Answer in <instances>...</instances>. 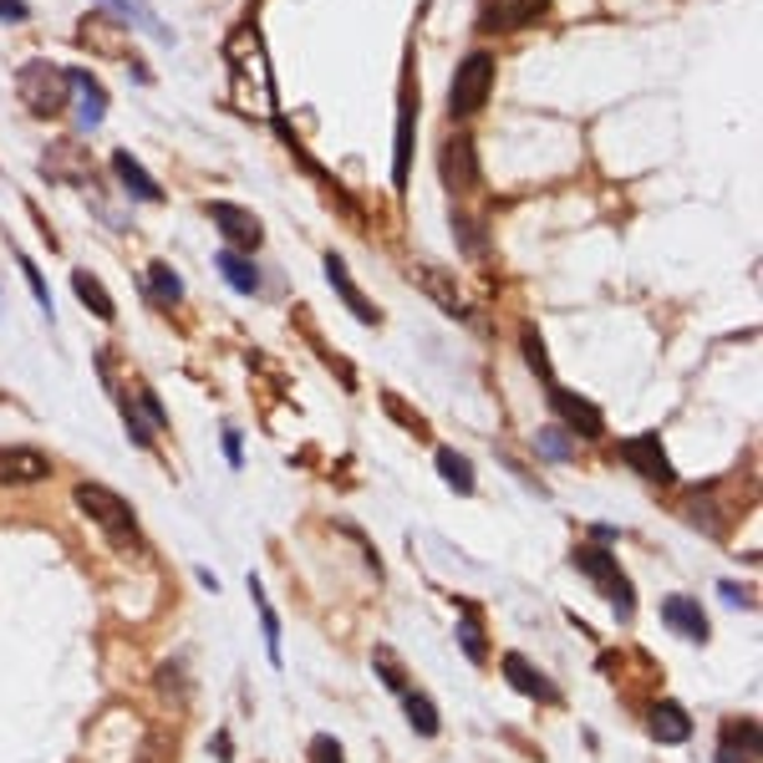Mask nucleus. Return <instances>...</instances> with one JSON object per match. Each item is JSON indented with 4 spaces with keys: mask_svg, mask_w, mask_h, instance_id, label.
I'll use <instances>...</instances> for the list:
<instances>
[{
    "mask_svg": "<svg viewBox=\"0 0 763 763\" xmlns=\"http://www.w3.org/2000/svg\"><path fill=\"white\" fill-rule=\"evenodd\" d=\"M16 92H21L31 118H61L72 108V77H67V67H51V61H26L16 72Z\"/></svg>",
    "mask_w": 763,
    "mask_h": 763,
    "instance_id": "f257e3e1",
    "label": "nucleus"
},
{
    "mask_svg": "<svg viewBox=\"0 0 763 763\" xmlns=\"http://www.w3.org/2000/svg\"><path fill=\"white\" fill-rule=\"evenodd\" d=\"M77 504H82L87 519L108 529L112 545H138V519H132V504L122 494H112L108 484H77Z\"/></svg>",
    "mask_w": 763,
    "mask_h": 763,
    "instance_id": "f03ea898",
    "label": "nucleus"
},
{
    "mask_svg": "<svg viewBox=\"0 0 763 763\" xmlns=\"http://www.w3.org/2000/svg\"><path fill=\"white\" fill-rule=\"evenodd\" d=\"M575 571H585L591 581H596V591L616 606V616H632L636 611V591L632 581H626V571H621L616 561H611V549L606 545H575Z\"/></svg>",
    "mask_w": 763,
    "mask_h": 763,
    "instance_id": "7ed1b4c3",
    "label": "nucleus"
},
{
    "mask_svg": "<svg viewBox=\"0 0 763 763\" xmlns=\"http://www.w3.org/2000/svg\"><path fill=\"white\" fill-rule=\"evenodd\" d=\"M489 87H494V57L489 51H468V57L458 61V72H454V92H448L454 118H468V112L484 108Z\"/></svg>",
    "mask_w": 763,
    "mask_h": 763,
    "instance_id": "20e7f679",
    "label": "nucleus"
},
{
    "mask_svg": "<svg viewBox=\"0 0 763 763\" xmlns=\"http://www.w3.org/2000/svg\"><path fill=\"white\" fill-rule=\"evenodd\" d=\"M549 11V0H484L478 6V31H525Z\"/></svg>",
    "mask_w": 763,
    "mask_h": 763,
    "instance_id": "39448f33",
    "label": "nucleus"
},
{
    "mask_svg": "<svg viewBox=\"0 0 763 763\" xmlns=\"http://www.w3.org/2000/svg\"><path fill=\"white\" fill-rule=\"evenodd\" d=\"M407 280H413V286H418L438 310H448V316H458V321L468 316L464 290H458V280L443 270V265H413V270H407Z\"/></svg>",
    "mask_w": 763,
    "mask_h": 763,
    "instance_id": "423d86ee",
    "label": "nucleus"
},
{
    "mask_svg": "<svg viewBox=\"0 0 763 763\" xmlns=\"http://www.w3.org/2000/svg\"><path fill=\"white\" fill-rule=\"evenodd\" d=\"M621 464H632L636 474L652 478V484H672V478H677V468L667 464V448H662L656 433H636V438L621 443Z\"/></svg>",
    "mask_w": 763,
    "mask_h": 763,
    "instance_id": "0eeeda50",
    "label": "nucleus"
},
{
    "mask_svg": "<svg viewBox=\"0 0 763 763\" xmlns=\"http://www.w3.org/2000/svg\"><path fill=\"white\" fill-rule=\"evenodd\" d=\"M204 215L215 219V229L229 239V250H260V239H265L260 219H255V215H245L239 204H225V199H219V204H209Z\"/></svg>",
    "mask_w": 763,
    "mask_h": 763,
    "instance_id": "6e6552de",
    "label": "nucleus"
},
{
    "mask_svg": "<svg viewBox=\"0 0 763 763\" xmlns=\"http://www.w3.org/2000/svg\"><path fill=\"white\" fill-rule=\"evenodd\" d=\"M549 413H555L571 433H581V438H601V433H606L601 407L585 403V397H575V393H565V387H549Z\"/></svg>",
    "mask_w": 763,
    "mask_h": 763,
    "instance_id": "1a4fd4ad",
    "label": "nucleus"
},
{
    "mask_svg": "<svg viewBox=\"0 0 763 763\" xmlns=\"http://www.w3.org/2000/svg\"><path fill=\"white\" fill-rule=\"evenodd\" d=\"M51 478V458L41 448H0V484H41Z\"/></svg>",
    "mask_w": 763,
    "mask_h": 763,
    "instance_id": "9d476101",
    "label": "nucleus"
},
{
    "mask_svg": "<svg viewBox=\"0 0 763 763\" xmlns=\"http://www.w3.org/2000/svg\"><path fill=\"white\" fill-rule=\"evenodd\" d=\"M326 280H331V286H336V296H341V306L351 310L357 321H367V326H377V321H382V316H377V306H371V300L357 290V280H351V270H346V260H341V255H336V250L326 255Z\"/></svg>",
    "mask_w": 763,
    "mask_h": 763,
    "instance_id": "9b49d317",
    "label": "nucleus"
},
{
    "mask_svg": "<svg viewBox=\"0 0 763 763\" xmlns=\"http://www.w3.org/2000/svg\"><path fill=\"white\" fill-rule=\"evenodd\" d=\"M504 682H509L514 692H525V697H535V703H561V687L545 677V672H535L519 652L504 656Z\"/></svg>",
    "mask_w": 763,
    "mask_h": 763,
    "instance_id": "f8f14e48",
    "label": "nucleus"
},
{
    "mask_svg": "<svg viewBox=\"0 0 763 763\" xmlns=\"http://www.w3.org/2000/svg\"><path fill=\"white\" fill-rule=\"evenodd\" d=\"M717 763H759V723H753V717H733V723H723Z\"/></svg>",
    "mask_w": 763,
    "mask_h": 763,
    "instance_id": "ddd939ff",
    "label": "nucleus"
},
{
    "mask_svg": "<svg viewBox=\"0 0 763 763\" xmlns=\"http://www.w3.org/2000/svg\"><path fill=\"white\" fill-rule=\"evenodd\" d=\"M443 184L448 189H468V184H478V158H474V138H448V148H443Z\"/></svg>",
    "mask_w": 763,
    "mask_h": 763,
    "instance_id": "4468645a",
    "label": "nucleus"
},
{
    "mask_svg": "<svg viewBox=\"0 0 763 763\" xmlns=\"http://www.w3.org/2000/svg\"><path fill=\"white\" fill-rule=\"evenodd\" d=\"M662 621L667 626H677L687 642H707V616H703V606L692 596H667L662 601Z\"/></svg>",
    "mask_w": 763,
    "mask_h": 763,
    "instance_id": "2eb2a0df",
    "label": "nucleus"
},
{
    "mask_svg": "<svg viewBox=\"0 0 763 763\" xmlns=\"http://www.w3.org/2000/svg\"><path fill=\"white\" fill-rule=\"evenodd\" d=\"M112 174H118V179H122V189H128L132 199H143V204H158V199H164V189H158V184L148 179V168L138 164V158H132V153H122V148H118V153H112Z\"/></svg>",
    "mask_w": 763,
    "mask_h": 763,
    "instance_id": "dca6fc26",
    "label": "nucleus"
},
{
    "mask_svg": "<svg viewBox=\"0 0 763 763\" xmlns=\"http://www.w3.org/2000/svg\"><path fill=\"white\" fill-rule=\"evenodd\" d=\"M646 727H652V739H662V743H687L692 739V717L682 713L677 703H656L652 713H646Z\"/></svg>",
    "mask_w": 763,
    "mask_h": 763,
    "instance_id": "f3484780",
    "label": "nucleus"
},
{
    "mask_svg": "<svg viewBox=\"0 0 763 763\" xmlns=\"http://www.w3.org/2000/svg\"><path fill=\"white\" fill-rule=\"evenodd\" d=\"M215 265L225 270V280L239 290V296H255V290H260V270H255V260H245L239 250H229L225 245V250L215 255Z\"/></svg>",
    "mask_w": 763,
    "mask_h": 763,
    "instance_id": "a211bd4d",
    "label": "nucleus"
},
{
    "mask_svg": "<svg viewBox=\"0 0 763 763\" xmlns=\"http://www.w3.org/2000/svg\"><path fill=\"white\" fill-rule=\"evenodd\" d=\"M47 168H51V174H61V168H67V184H87V179H92V164H87V153H82V143H77V138H67V143L51 148Z\"/></svg>",
    "mask_w": 763,
    "mask_h": 763,
    "instance_id": "6ab92c4d",
    "label": "nucleus"
},
{
    "mask_svg": "<svg viewBox=\"0 0 763 763\" xmlns=\"http://www.w3.org/2000/svg\"><path fill=\"white\" fill-rule=\"evenodd\" d=\"M72 77V92L82 97V128H97V122L108 118V92H102V82H92L87 72H67Z\"/></svg>",
    "mask_w": 763,
    "mask_h": 763,
    "instance_id": "aec40b11",
    "label": "nucleus"
},
{
    "mask_svg": "<svg viewBox=\"0 0 763 763\" xmlns=\"http://www.w3.org/2000/svg\"><path fill=\"white\" fill-rule=\"evenodd\" d=\"M72 290L82 296V306L92 310V316H102V321H112L118 316V306H112V296H108V286L97 280V275H87V270H72Z\"/></svg>",
    "mask_w": 763,
    "mask_h": 763,
    "instance_id": "412c9836",
    "label": "nucleus"
},
{
    "mask_svg": "<svg viewBox=\"0 0 763 763\" xmlns=\"http://www.w3.org/2000/svg\"><path fill=\"white\" fill-rule=\"evenodd\" d=\"M82 41H97V47L108 51V57H128V41H122V31L112 26V16H87L82 21Z\"/></svg>",
    "mask_w": 763,
    "mask_h": 763,
    "instance_id": "4be33fe9",
    "label": "nucleus"
},
{
    "mask_svg": "<svg viewBox=\"0 0 763 763\" xmlns=\"http://www.w3.org/2000/svg\"><path fill=\"white\" fill-rule=\"evenodd\" d=\"M102 6H112V11H122L118 21L143 26V31H148V37H153V41H174V37H168V26L158 21L153 11H148V0H102Z\"/></svg>",
    "mask_w": 763,
    "mask_h": 763,
    "instance_id": "5701e85b",
    "label": "nucleus"
},
{
    "mask_svg": "<svg viewBox=\"0 0 763 763\" xmlns=\"http://www.w3.org/2000/svg\"><path fill=\"white\" fill-rule=\"evenodd\" d=\"M407 164H413V102L397 112V153H393V184L407 189Z\"/></svg>",
    "mask_w": 763,
    "mask_h": 763,
    "instance_id": "b1692460",
    "label": "nucleus"
},
{
    "mask_svg": "<svg viewBox=\"0 0 763 763\" xmlns=\"http://www.w3.org/2000/svg\"><path fill=\"white\" fill-rule=\"evenodd\" d=\"M438 474L448 489L458 494H474V468H468V458L458 454V448H438Z\"/></svg>",
    "mask_w": 763,
    "mask_h": 763,
    "instance_id": "393cba45",
    "label": "nucleus"
},
{
    "mask_svg": "<svg viewBox=\"0 0 763 763\" xmlns=\"http://www.w3.org/2000/svg\"><path fill=\"white\" fill-rule=\"evenodd\" d=\"M148 290H153L158 306H174V300L184 296V280H179L174 270H168L164 260H153V265H148Z\"/></svg>",
    "mask_w": 763,
    "mask_h": 763,
    "instance_id": "a878e982",
    "label": "nucleus"
},
{
    "mask_svg": "<svg viewBox=\"0 0 763 763\" xmlns=\"http://www.w3.org/2000/svg\"><path fill=\"white\" fill-rule=\"evenodd\" d=\"M403 707H407V723L418 727L423 739H433V733H438V713H433V697H423V692H403Z\"/></svg>",
    "mask_w": 763,
    "mask_h": 763,
    "instance_id": "bb28decb",
    "label": "nucleus"
},
{
    "mask_svg": "<svg viewBox=\"0 0 763 763\" xmlns=\"http://www.w3.org/2000/svg\"><path fill=\"white\" fill-rule=\"evenodd\" d=\"M458 611H464V621H458V642H464L468 662H484V656H489V646H484V632H478V611L468 606V601Z\"/></svg>",
    "mask_w": 763,
    "mask_h": 763,
    "instance_id": "cd10ccee",
    "label": "nucleus"
},
{
    "mask_svg": "<svg viewBox=\"0 0 763 763\" xmlns=\"http://www.w3.org/2000/svg\"><path fill=\"white\" fill-rule=\"evenodd\" d=\"M250 601L260 606V621H265V642H270V662H280V616H275V606L265 601L260 581H250Z\"/></svg>",
    "mask_w": 763,
    "mask_h": 763,
    "instance_id": "c85d7f7f",
    "label": "nucleus"
},
{
    "mask_svg": "<svg viewBox=\"0 0 763 763\" xmlns=\"http://www.w3.org/2000/svg\"><path fill=\"white\" fill-rule=\"evenodd\" d=\"M519 341H525V361L539 371V382H545V387H555V367H549V357H545V341H539V331H535V326H525V336H519Z\"/></svg>",
    "mask_w": 763,
    "mask_h": 763,
    "instance_id": "c756f323",
    "label": "nucleus"
},
{
    "mask_svg": "<svg viewBox=\"0 0 763 763\" xmlns=\"http://www.w3.org/2000/svg\"><path fill=\"white\" fill-rule=\"evenodd\" d=\"M371 667H377V677L387 682V687H393V692H407L403 662H397V652H393V646H377V652H371Z\"/></svg>",
    "mask_w": 763,
    "mask_h": 763,
    "instance_id": "7c9ffc66",
    "label": "nucleus"
},
{
    "mask_svg": "<svg viewBox=\"0 0 763 763\" xmlns=\"http://www.w3.org/2000/svg\"><path fill=\"white\" fill-rule=\"evenodd\" d=\"M382 403H387V413H393V418H403V428H407V433H428V423H423V413H413V407H407L403 397H393V393H387V397H382Z\"/></svg>",
    "mask_w": 763,
    "mask_h": 763,
    "instance_id": "2f4dec72",
    "label": "nucleus"
},
{
    "mask_svg": "<svg viewBox=\"0 0 763 763\" xmlns=\"http://www.w3.org/2000/svg\"><path fill=\"white\" fill-rule=\"evenodd\" d=\"M310 763H346L341 743H336L331 733H316V739H310Z\"/></svg>",
    "mask_w": 763,
    "mask_h": 763,
    "instance_id": "473e14b6",
    "label": "nucleus"
},
{
    "mask_svg": "<svg viewBox=\"0 0 763 763\" xmlns=\"http://www.w3.org/2000/svg\"><path fill=\"white\" fill-rule=\"evenodd\" d=\"M539 448H545L549 458H561V464H565V458H571V443H565L555 428H545V433H539Z\"/></svg>",
    "mask_w": 763,
    "mask_h": 763,
    "instance_id": "72a5a7b5",
    "label": "nucleus"
},
{
    "mask_svg": "<svg viewBox=\"0 0 763 763\" xmlns=\"http://www.w3.org/2000/svg\"><path fill=\"white\" fill-rule=\"evenodd\" d=\"M16 260H21V270H26V280H31V290H37V300L51 310V290H47V280H41V275H37V265L26 260V255H16Z\"/></svg>",
    "mask_w": 763,
    "mask_h": 763,
    "instance_id": "f704fd0d",
    "label": "nucleus"
},
{
    "mask_svg": "<svg viewBox=\"0 0 763 763\" xmlns=\"http://www.w3.org/2000/svg\"><path fill=\"white\" fill-rule=\"evenodd\" d=\"M454 235L464 239L468 250H478V245H484V239H478V229H474V219H468V215H454Z\"/></svg>",
    "mask_w": 763,
    "mask_h": 763,
    "instance_id": "c9c22d12",
    "label": "nucleus"
},
{
    "mask_svg": "<svg viewBox=\"0 0 763 763\" xmlns=\"http://www.w3.org/2000/svg\"><path fill=\"white\" fill-rule=\"evenodd\" d=\"M723 601H727V606H759V596H753V591H739L733 581L723 585Z\"/></svg>",
    "mask_w": 763,
    "mask_h": 763,
    "instance_id": "e433bc0d",
    "label": "nucleus"
},
{
    "mask_svg": "<svg viewBox=\"0 0 763 763\" xmlns=\"http://www.w3.org/2000/svg\"><path fill=\"white\" fill-rule=\"evenodd\" d=\"M0 21H31L26 0H0Z\"/></svg>",
    "mask_w": 763,
    "mask_h": 763,
    "instance_id": "4c0bfd02",
    "label": "nucleus"
},
{
    "mask_svg": "<svg viewBox=\"0 0 763 763\" xmlns=\"http://www.w3.org/2000/svg\"><path fill=\"white\" fill-rule=\"evenodd\" d=\"M225 454H229V464H239V433H225Z\"/></svg>",
    "mask_w": 763,
    "mask_h": 763,
    "instance_id": "58836bf2",
    "label": "nucleus"
}]
</instances>
